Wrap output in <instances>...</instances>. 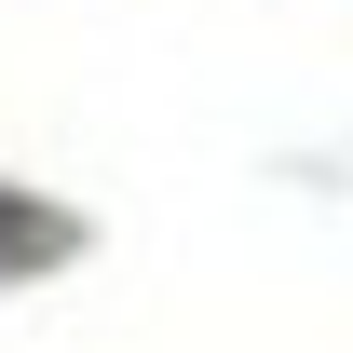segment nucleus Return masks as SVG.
<instances>
[{
  "mask_svg": "<svg viewBox=\"0 0 353 353\" xmlns=\"http://www.w3.org/2000/svg\"><path fill=\"white\" fill-rule=\"evenodd\" d=\"M82 245V218H54V204H14L0 190V272H41V259H68Z\"/></svg>",
  "mask_w": 353,
  "mask_h": 353,
  "instance_id": "obj_1",
  "label": "nucleus"
}]
</instances>
